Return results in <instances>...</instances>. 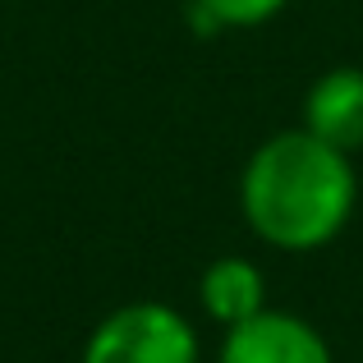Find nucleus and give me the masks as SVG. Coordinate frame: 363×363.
<instances>
[{
	"instance_id": "1",
	"label": "nucleus",
	"mask_w": 363,
	"mask_h": 363,
	"mask_svg": "<svg viewBox=\"0 0 363 363\" xmlns=\"http://www.w3.org/2000/svg\"><path fill=\"white\" fill-rule=\"evenodd\" d=\"M359 203V175L350 152L285 129L257 143L240 175V212L248 230L281 253H313L350 225Z\"/></svg>"
},
{
	"instance_id": "2",
	"label": "nucleus",
	"mask_w": 363,
	"mask_h": 363,
	"mask_svg": "<svg viewBox=\"0 0 363 363\" xmlns=\"http://www.w3.org/2000/svg\"><path fill=\"white\" fill-rule=\"evenodd\" d=\"M83 363H198V331L170 303L138 299L92 327Z\"/></svg>"
},
{
	"instance_id": "3",
	"label": "nucleus",
	"mask_w": 363,
	"mask_h": 363,
	"mask_svg": "<svg viewBox=\"0 0 363 363\" xmlns=\"http://www.w3.org/2000/svg\"><path fill=\"white\" fill-rule=\"evenodd\" d=\"M216 363H336V354L308 318L262 308L240 327H225Z\"/></svg>"
},
{
	"instance_id": "4",
	"label": "nucleus",
	"mask_w": 363,
	"mask_h": 363,
	"mask_svg": "<svg viewBox=\"0 0 363 363\" xmlns=\"http://www.w3.org/2000/svg\"><path fill=\"white\" fill-rule=\"evenodd\" d=\"M303 129L340 152L363 147V69L336 65L303 97Z\"/></svg>"
},
{
	"instance_id": "5",
	"label": "nucleus",
	"mask_w": 363,
	"mask_h": 363,
	"mask_svg": "<svg viewBox=\"0 0 363 363\" xmlns=\"http://www.w3.org/2000/svg\"><path fill=\"white\" fill-rule=\"evenodd\" d=\"M198 303H203V313L212 322L240 327V322H248L253 313L267 308L262 267H257L253 257H240V253L216 257V262L203 272V281H198Z\"/></svg>"
},
{
	"instance_id": "6",
	"label": "nucleus",
	"mask_w": 363,
	"mask_h": 363,
	"mask_svg": "<svg viewBox=\"0 0 363 363\" xmlns=\"http://www.w3.org/2000/svg\"><path fill=\"white\" fill-rule=\"evenodd\" d=\"M198 5L207 9V14L225 28H257V23H272L276 14H281L290 0H198Z\"/></svg>"
}]
</instances>
